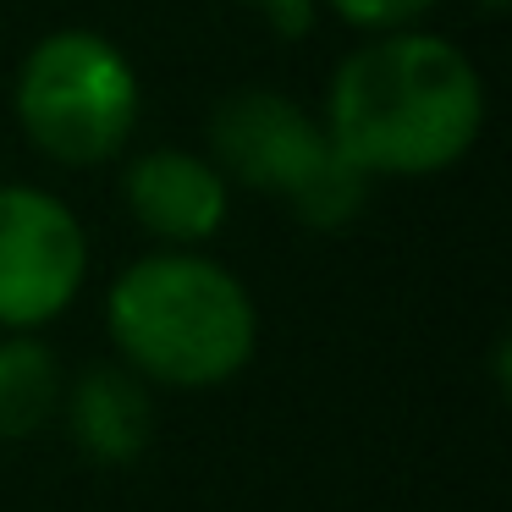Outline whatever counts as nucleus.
<instances>
[{
    "label": "nucleus",
    "instance_id": "nucleus-1",
    "mask_svg": "<svg viewBox=\"0 0 512 512\" xmlns=\"http://www.w3.org/2000/svg\"><path fill=\"white\" fill-rule=\"evenodd\" d=\"M320 122L364 177H435L474 149L485 78L441 34H369L331 72Z\"/></svg>",
    "mask_w": 512,
    "mask_h": 512
},
{
    "label": "nucleus",
    "instance_id": "nucleus-2",
    "mask_svg": "<svg viewBox=\"0 0 512 512\" xmlns=\"http://www.w3.org/2000/svg\"><path fill=\"white\" fill-rule=\"evenodd\" d=\"M105 325L122 364L171 391L226 386L259 342L254 292L193 248L133 259L105 298Z\"/></svg>",
    "mask_w": 512,
    "mask_h": 512
},
{
    "label": "nucleus",
    "instance_id": "nucleus-3",
    "mask_svg": "<svg viewBox=\"0 0 512 512\" xmlns=\"http://www.w3.org/2000/svg\"><path fill=\"white\" fill-rule=\"evenodd\" d=\"M210 160L226 182L270 193L320 232L347 226L369 193V177L331 144L320 116L276 89H232L215 105Z\"/></svg>",
    "mask_w": 512,
    "mask_h": 512
},
{
    "label": "nucleus",
    "instance_id": "nucleus-4",
    "mask_svg": "<svg viewBox=\"0 0 512 512\" xmlns=\"http://www.w3.org/2000/svg\"><path fill=\"white\" fill-rule=\"evenodd\" d=\"M17 122L56 166H105L138 127V72L94 28H56L17 67Z\"/></svg>",
    "mask_w": 512,
    "mask_h": 512
},
{
    "label": "nucleus",
    "instance_id": "nucleus-5",
    "mask_svg": "<svg viewBox=\"0 0 512 512\" xmlns=\"http://www.w3.org/2000/svg\"><path fill=\"white\" fill-rule=\"evenodd\" d=\"M89 276V237L67 199L0 182V331H39L72 309Z\"/></svg>",
    "mask_w": 512,
    "mask_h": 512
},
{
    "label": "nucleus",
    "instance_id": "nucleus-6",
    "mask_svg": "<svg viewBox=\"0 0 512 512\" xmlns=\"http://www.w3.org/2000/svg\"><path fill=\"white\" fill-rule=\"evenodd\" d=\"M122 199H127V215L171 248L210 243L226 226V210H232L226 177L215 171L210 155H193V149H149V155H138L122 177Z\"/></svg>",
    "mask_w": 512,
    "mask_h": 512
},
{
    "label": "nucleus",
    "instance_id": "nucleus-7",
    "mask_svg": "<svg viewBox=\"0 0 512 512\" xmlns=\"http://www.w3.org/2000/svg\"><path fill=\"white\" fill-rule=\"evenodd\" d=\"M67 408V430L83 457L94 463H133L155 441V391L138 369L127 364H94L72 380L61 397Z\"/></svg>",
    "mask_w": 512,
    "mask_h": 512
},
{
    "label": "nucleus",
    "instance_id": "nucleus-8",
    "mask_svg": "<svg viewBox=\"0 0 512 512\" xmlns=\"http://www.w3.org/2000/svg\"><path fill=\"white\" fill-rule=\"evenodd\" d=\"M67 375L34 331L0 336V441H28L61 413Z\"/></svg>",
    "mask_w": 512,
    "mask_h": 512
},
{
    "label": "nucleus",
    "instance_id": "nucleus-9",
    "mask_svg": "<svg viewBox=\"0 0 512 512\" xmlns=\"http://www.w3.org/2000/svg\"><path fill=\"white\" fill-rule=\"evenodd\" d=\"M325 6L358 34H397V28H419V17L435 12L441 0H325Z\"/></svg>",
    "mask_w": 512,
    "mask_h": 512
},
{
    "label": "nucleus",
    "instance_id": "nucleus-10",
    "mask_svg": "<svg viewBox=\"0 0 512 512\" xmlns=\"http://www.w3.org/2000/svg\"><path fill=\"white\" fill-rule=\"evenodd\" d=\"M254 6H265V12L276 17L281 28H292V23H303V17H309L314 0H254Z\"/></svg>",
    "mask_w": 512,
    "mask_h": 512
},
{
    "label": "nucleus",
    "instance_id": "nucleus-11",
    "mask_svg": "<svg viewBox=\"0 0 512 512\" xmlns=\"http://www.w3.org/2000/svg\"><path fill=\"white\" fill-rule=\"evenodd\" d=\"M479 6H485V12H501V6H507V0H479Z\"/></svg>",
    "mask_w": 512,
    "mask_h": 512
}]
</instances>
